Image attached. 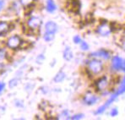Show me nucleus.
<instances>
[{
  "label": "nucleus",
  "instance_id": "4be33fe9",
  "mask_svg": "<svg viewBox=\"0 0 125 120\" xmlns=\"http://www.w3.org/2000/svg\"><path fill=\"white\" fill-rule=\"evenodd\" d=\"M84 117L83 114H77V115H74L73 117H71V119H80Z\"/></svg>",
  "mask_w": 125,
  "mask_h": 120
},
{
  "label": "nucleus",
  "instance_id": "0eeeda50",
  "mask_svg": "<svg viewBox=\"0 0 125 120\" xmlns=\"http://www.w3.org/2000/svg\"><path fill=\"white\" fill-rule=\"evenodd\" d=\"M107 86H108V81L106 80V78H105V77L101 78L96 83V87L99 90H106Z\"/></svg>",
  "mask_w": 125,
  "mask_h": 120
},
{
  "label": "nucleus",
  "instance_id": "ddd939ff",
  "mask_svg": "<svg viewBox=\"0 0 125 120\" xmlns=\"http://www.w3.org/2000/svg\"><path fill=\"white\" fill-rule=\"evenodd\" d=\"M63 58L67 61H69L73 58V53L69 47H66V49L63 52Z\"/></svg>",
  "mask_w": 125,
  "mask_h": 120
},
{
  "label": "nucleus",
  "instance_id": "b1692460",
  "mask_svg": "<svg viewBox=\"0 0 125 120\" xmlns=\"http://www.w3.org/2000/svg\"><path fill=\"white\" fill-rule=\"evenodd\" d=\"M4 87H5V85H4V83H3V82H0V92L2 91L3 89H4Z\"/></svg>",
  "mask_w": 125,
  "mask_h": 120
},
{
  "label": "nucleus",
  "instance_id": "9b49d317",
  "mask_svg": "<svg viewBox=\"0 0 125 120\" xmlns=\"http://www.w3.org/2000/svg\"><path fill=\"white\" fill-rule=\"evenodd\" d=\"M69 4L70 5L69 6V10H71V11L73 12L77 13L79 11V9H80V3L77 0H70L69 2Z\"/></svg>",
  "mask_w": 125,
  "mask_h": 120
},
{
  "label": "nucleus",
  "instance_id": "5701e85b",
  "mask_svg": "<svg viewBox=\"0 0 125 120\" xmlns=\"http://www.w3.org/2000/svg\"><path fill=\"white\" fill-rule=\"evenodd\" d=\"M117 114H118V111L116 109V108L112 110V112H111V116H112V117H115V116H117Z\"/></svg>",
  "mask_w": 125,
  "mask_h": 120
},
{
  "label": "nucleus",
  "instance_id": "f8f14e48",
  "mask_svg": "<svg viewBox=\"0 0 125 120\" xmlns=\"http://www.w3.org/2000/svg\"><path fill=\"white\" fill-rule=\"evenodd\" d=\"M10 25L7 22H0V35L4 34L10 31Z\"/></svg>",
  "mask_w": 125,
  "mask_h": 120
},
{
  "label": "nucleus",
  "instance_id": "f3484780",
  "mask_svg": "<svg viewBox=\"0 0 125 120\" xmlns=\"http://www.w3.org/2000/svg\"><path fill=\"white\" fill-rule=\"evenodd\" d=\"M33 2H34V0H21V4L25 7L31 6V5L33 3Z\"/></svg>",
  "mask_w": 125,
  "mask_h": 120
},
{
  "label": "nucleus",
  "instance_id": "4468645a",
  "mask_svg": "<svg viewBox=\"0 0 125 120\" xmlns=\"http://www.w3.org/2000/svg\"><path fill=\"white\" fill-rule=\"evenodd\" d=\"M47 10L48 12L52 13L56 10V5H55L53 0H47Z\"/></svg>",
  "mask_w": 125,
  "mask_h": 120
},
{
  "label": "nucleus",
  "instance_id": "f257e3e1",
  "mask_svg": "<svg viewBox=\"0 0 125 120\" xmlns=\"http://www.w3.org/2000/svg\"><path fill=\"white\" fill-rule=\"evenodd\" d=\"M125 92V77L124 78V80H123L122 81V83H121V86H120V87H119V89L117 90V91L116 92V93L114 94V95L113 96V97H111V98L109 99L106 102V104L103 105L102 107H101L100 108H99L98 110H97V112H96V114H100V113H102V112H104L105 109H106V108H108V107L110 106V104H111L112 102H113V101L115 100L116 98H117V97H118L119 95H121V94H123V93H124Z\"/></svg>",
  "mask_w": 125,
  "mask_h": 120
},
{
  "label": "nucleus",
  "instance_id": "6e6552de",
  "mask_svg": "<svg viewBox=\"0 0 125 120\" xmlns=\"http://www.w3.org/2000/svg\"><path fill=\"white\" fill-rule=\"evenodd\" d=\"M97 101V98L91 93H87L84 97V101L87 105H92L95 103Z\"/></svg>",
  "mask_w": 125,
  "mask_h": 120
},
{
  "label": "nucleus",
  "instance_id": "f03ea898",
  "mask_svg": "<svg viewBox=\"0 0 125 120\" xmlns=\"http://www.w3.org/2000/svg\"><path fill=\"white\" fill-rule=\"evenodd\" d=\"M89 69L91 70V72H92L93 74H99L102 71L103 69V65H102V63L99 60L93 59L90 61L89 64Z\"/></svg>",
  "mask_w": 125,
  "mask_h": 120
},
{
  "label": "nucleus",
  "instance_id": "7ed1b4c3",
  "mask_svg": "<svg viewBox=\"0 0 125 120\" xmlns=\"http://www.w3.org/2000/svg\"><path fill=\"white\" fill-rule=\"evenodd\" d=\"M21 43H22L21 39L18 36H11V37L9 38V40L7 41V46L11 49L18 48V47H21Z\"/></svg>",
  "mask_w": 125,
  "mask_h": 120
},
{
  "label": "nucleus",
  "instance_id": "dca6fc26",
  "mask_svg": "<svg viewBox=\"0 0 125 120\" xmlns=\"http://www.w3.org/2000/svg\"><path fill=\"white\" fill-rule=\"evenodd\" d=\"M54 38V33L52 32H46L44 35V40L47 42H51Z\"/></svg>",
  "mask_w": 125,
  "mask_h": 120
},
{
  "label": "nucleus",
  "instance_id": "aec40b11",
  "mask_svg": "<svg viewBox=\"0 0 125 120\" xmlns=\"http://www.w3.org/2000/svg\"><path fill=\"white\" fill-rule=\"evenodd\" d=\"M6 57V52L3 49H0V60H3Z\"/></svg>",
  "mask_w": 125,
  "mask_h": 120
},
{
  "label": "nucleus",
  "instance_id": "393cba45",
  "mask_svg": "<svg viewBox=\"0 0 125 120\" xmlns=\"http://www.w3.org/2000/svg\"><path fill=\"white\" fill-rule=\"evenodd\" d=\"M121 69H122L123 71L125 72V60L123 61V65H122V68H121Z\"/></svg>",
  "mask_w": 125,
  "mask_h": 120
},
{
  "label": "nucleus",
  "instance_id": "20e7f679",
  "mask_svg": "<svg viewBox=\"0 0 125 120\" xmlns=\"http://www.w3.org/2000/svg\"><path fill=\"white\" fill-rule=\"evenodd\" d=\"M42 24V20L37 17H31L27 22L28 27L31 30H36L40 27Z\"/></svg>",
  "mask_w": 125,
  "mask_h": 120
},
{
  "label": "nucleus",
  "instance_id": "39448f33",
  "mask_svg": "<svg viewBox=\"0 0 125 120\" xmlns=\"http://www.w3.org/2000/svg\"><path fill=\"white\" fill-rule=\"evenodd\" d=\"M91 56L94 58H102L104 59H108L110 58V53L105 50H100L91 53Z\"/></svg>",
  "mask_w": 125,
  "mask_h": 120
},
{
  "label": "nucleus",
  "instance_id": "a878e982",
  "mask_svg": "<svg viewBox=\"0 0 125 120\" xmlns=\"http://www.w3.org/2000/svg\"><path fill=\"white\" fill-rule=\"evenodd\" d=\"M2 5H3V3L0 2V10H1V8H2Z\"/></svg>",
  "mask_w": 125,
  "mask_h": 120
},
{
  "label": "nucleus",
  "instance_id": "1a4fd4ad",
  "mask_svg": "<svg viewBox=\"0 0 125 120\" xmlns=\"http://www.w3.org/2000/svg\"><path fill=\"white\" fill-rule=\"evenodd\" d=\"M45 29H46V32H52L55 33L58 30V26H57L56 23L52 21H49L45 25Z\"/></svg>",
  "mask_w": 125,
  "mask_h": 120
},
{
  "label": "nucleus",
  "instance_id": "412c9836",
  "mask_svg": "<svg viewBox=\"0 0 125 120\" xmlns=\"http://www.w3.org/2000/svg\"><path fill=\"white\" fill-rule=\"evenodd\" d=\"M81 42H82V41H81V38H80L79 36H75L74 37H73V42H74V43L79 44V43H80Z\"/></svg>",
  "mask_w": 125,
  "mask_h": 120
},
{
  "label": "nucleus",
  "instance_id": "2eb2a0df",
  "mask_svg": "<svg viewBox=\"0 0 125 120\" xmlns=\"http://www.w3.org/2000/svg\"><path fill=\"white\" fill-rule=\"evenodd\" d=\"M64 78H65V74H64L63 72L60 71V72H58L56 75V76L54 77V81L57 83L61 82V81L64 80Z\"/></svg>",
  "mask_w": 125,
  "mask_h": 120
},
{
  "label": "nucleus",
  "instance_id": "423d86ee",
  "mask_svg": "<svg viewBox=\"0 0 125 120\" xmlns=\"http://www.w3.org/2000/svg\"><path fill=\"white\" fill-rule=\"evenodd\" d=\"M111 31V27L108 25H106V24H102L97 29V32L100 35H102V36H107L108 34H110Z\"/></svg>",
  "mask_w": 125,
  "mask_h": 120
},
{
  "label": "nucleus",
  "instance_id": "6ab92c4d",
  "mask_svg": "<svg viewBox=\"0 0 125 120\" xmlns=\"http://www.w3.org/2000/svg\"><path fill=\"white\" fill-rule=\"evenodd\" d=\"M80 47H81V49L82 50H88L89 49V46H88V44L86 43V42H80Z\"/></svg>",
  "mask_w": 125,
  "mask_h": 120
},
{
  "label": "nucleus",
  "instance_id": "a211bd4d",
  "mask_svg": "<svg viewBox=\"0 0 125 120\" xmlns=\"http://www.w3.org/2000/svg\"><path fill=\"white\" fill-rule=\"evenodd\" d=\"M18 84V80L17 79H13V80H11L10 81V83H9V86H10V88H14V86H16Z\"/></svg>",
  "mask_w": 125,
  "mask_h": 120
},
{
  "label": "nucleus",
  "instance_id": "9d476101",
  "mask_svg": "<svg viewBox=\"0 0 125 120\" xmlns=\"http://www.w3.org/2000/svg\"><path fill=\"white\" fill-rule=\"evenodd\" d=\"M122 65H123V60L121 58L116 56L113 58V67L114 68V69L119 70L122 68Z\"/></svg>",
  "mask_w": 125,
  "mask_h": 120
}]
</instances>
